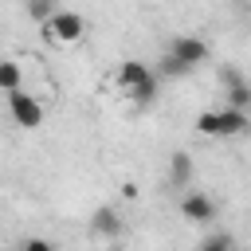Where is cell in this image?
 Listing matches in <instances>:
<instances>
[{
    "label": "cell",
    "instance_id": "cell-5",
    "mask_svg": "<svg viewBox=\"0 0 251 251\" xmlns=\"http://www.w3.org/2000/svg\"><path fill=\"white\" fill-rule=\"evenodd\" d=\"M247 129H251V114L247 110H235V106L216 110V137H239Z\"/></svg>",
    "mask_w": 251,
    "mask_h": 251
},
{
    "label": "cell",
    "instance_id": "cell-14",
    "mask_svg": "<svg viewBox=\"0 0 251 251\" xmlns=\"http://www.w3.org/2000/svg\"><path fill=\"white\" fill-rule=\"evenodd\" d=\"M196 129H200L204 137H216V110H204V114H196Z\"/></svg>",
    "mask_w": 251,
    "mask_h": 251
},
{
    "label": "cell",
    "instance_id": "cell-15",
    "mask_svg": "<svg viewBox=\"0 0 251 251\" xmlns=\"http://www.w3.org/2000/svg\"><path fill=\"white\" fill-rule=\"evenodd\" d=\"M220 82L231 90V86H243V78H239V71H231V67H220Z\"/></svg>",
    "mask_w": 251,
    "mask_h": 251
},
{
    "label": "cell",
    "instance_id": "cell-1",
    "mask_svg": "<svg viewBox=\"0 0 251 251\" xmlns=\"http://www.w3.org/2000/svg\"><path fill=\"white\" fill-rule=\"evenodd\" d=\"M82 31H86V20L78 12H71V8H59L43 24V39L47 43H75V39H82Z\"/></svg>",
    "mask_w": 251,
    "mask_h": 251
},
{
    "label": "cell",
    "instance_id": "cell-3",
    "mask_svg": "<svg viewBox=\"0 0 251 251\" xmlns=\"http://www.w3.org/2000/svg\"><path fill=\"white\" fill-rule=\"evenodd\" d=\"M169 55L180 63V67H188V71H196L204 59H208V43L200 39V35H176L173 43H169Z\"/></svg>",
    "mask_w": 251,
    "mask_h": 251
},
{
    "label": "cell",
    "instance_id": "cell-2",
    "mask_svg": "<svg viewBox=\"0 0 251 251\" xmlns=\"http://www.w3.org/2000/svg\"><path fill=\"white\" fill-rule=\"evenodd\" d=\"M8 114H12V122L24 126V129H39V126H43V106H39L27 90L8 94Z\"/></svg>",
    "mask_w": 251,
    "mask_h": 251
},
{
    "label": "cell",
    "instance_id": "cell-10",
    "mask_svg": "<svg viewBox=\"0 0 251 251\" xmlns=\"http://www.w3.org/2000/svg\"><path fill=\"white\" fill-rule=\"evenodd\" d=\"M0 86H4V94H16L20 90V67L8 59V63H0Z\"/></svg>",
    "mask_w": 251,
    "mask_h": 251
},
{
    "label": "cell",
    "instance_id": "cell-16",
    "mask_svg": "<svg viewBox=\"0 0 251 251\" xmlns=\"http://www.w3.org/2000/svg\"><path fill=\"white\" fill-rule=\"evenodd\" d=\"M20 251H55V247H51L47 239H27V243H24Z\"/></svg>",
    "mask_w": 251,
    "mask_h": 251
},
{
    "label": "cell",
    "instance_id": "cell-12",
    "mask_svg": "<svg viewBox=\"0 0 251 251\" xmlns=\"http://www.w3.org/2000/svg\"><path fill=\"white\" fill-rule=\"evenodd\" d=\"M227 106L251 114V86H247V82H243V86H231V90H227Z\"/></svg>",
    "mask_w": 251,
    "mask_h": 251
},
{
    "label": "cell",
    "instance_id": "cell-8",
    "mask_svg": "<svg viewBox=\"0 0 251 251\" xmlns=\"http://www.w3.org/2000/svg\"><path fill=\"white\" fill-rule=\"evenodd\" d=\"M192 173H196V165H192V157L176 149V153L169 157V180H173L176 188H184V184L192 180Z\"/></svg>",
    "mask_w": 251,
    "mask_h": 251
},
{
    "label": "cell",
    "instance_id": "cell-11",
    "mask_svg": "<svg viewBox=\"0 0 251 251\" xmlns=\"http://www.w3.org/2000/svg\"><path fill=\"white\" fill-rule=\"evenodd\" d=\"M196 251H235V243H231V235L227 231H212L208 239H200V247Z\"/></svg>",
    "mask_w": 251,
    "mask_h": 251
},
{
    "label": "cell",
    "instance_id": "cell-7",
    "mask_svg": "<svg viewBox=\"0 0 251 251\" xmlns=\"http://www.w3.org/2000/svg\"><path fill=\"white\" fill-rule=\"evenodd\" d=\"M90 235H106V239L122 235V220H118V212H114V208H98V212L90 216Z\"/></svg>",
    "mask_w": 251,
    "mask_h": 251
},
{
    "label": "cell",
    "instance_id": "cell-4",
    "mask_svg": "<svg viewBox=\"0 0 251 251\" xmlns=\"http://www.w3.org/2000/svg\"><path fill=\"white\" fill-rule=\"evenodd\" d=\"M180 216H184L188 224H212V220H216V200H212L208 192H188V196L180 200Z\"/></svg>",
    "mask_w": 251,
    "mask_h": 251
},
{
    "label": "cell",
    "instance_id": "cell-6",
    "mask_svg": "<svg viewBox=\"0 0 251 251\" xmlns=\"http://www.w3.org/2000/svg\"><path fill=\"white\" fill-rule=\"evenodd\" d=\"M114 78H118V86H122V90L129 94V90H137V86H145V82L153 78V71H149V67L141 63V59H126V63L118 67V75H114Z\"/></svg>",
    "mask_w": 251,
    "mask_h": 251
},
{
    "label": "cell",
    "instance_id": "cell-9",
    "mask_svg": "<svg viewBox=\"0 0 251 251\" xmlns=\"http://www.w3.org/2000/svg\"><path fill=\"white\" fill-rule=\"evenodd\" d=\"M55 12H59V8H55V0H27V16H31L39 27H43V24H47Z\"/></svg>",
    "mask_w": 251,
    "mask_h": 251
},
{
    "label": "cell",
    "instance_id": "cell-13",
    "mask_svg": "<svg viewBox=\"0 0 251 251\" xmlns=\"http://www.w3.org/2000/svg\"><path fill=\"white\" fill-rule=\"evenodd\" d=\"M153 94H157V75H153V78H149L145 86L129 90V98H133V102H141V106H145V102H153Z\"/></svg>",
    "mask_w": 251,
    "mask_h": 251
}]
</instances>
